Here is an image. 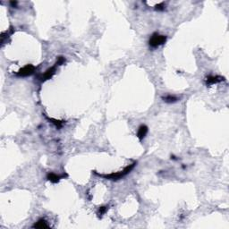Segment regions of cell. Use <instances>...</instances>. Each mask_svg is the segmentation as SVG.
Here are the masks:
<instances>
[{"label": "cell", "mask_w": 229, "mask_h": 229, "mask_svg": "<svg viewBox=\"0 0 229 229\" xmlns=\"http://www.w3.org/2000/svg\"><path fill=\"white\" fill-rule=\"evenodd\" d=\"M222 81H223V78L220 76H209V77H207L206 83H207V85H213V84L218 83Z\"/></svg>", "instance_id": "obj_5"}, {"label": "cell", "mask_w": 229, "mask_h": 229, "mask_svg": "<svg viewBox=\"0 0 229 229\" xmlns=\"http://www.w3.org/2000/svg\"><path fill=\"white\" fill-rule=\"evenodd\" d=\"M57 66L56 64V66H53V67H51V68H49L48 69L47 71H46V73H44V74H42L41 75V77H40V81H42V82H44V81H47V80H49L54 74H55V73H56V66Z\"/></svg>", "instance_id": "obj_4"}, {"label": "cell", "mask_w": 229, "mask_h": 229, "mask_svg": "<svg viewBox=\"0 0 229 229\" xmlns=\"http://www.w3.org/2000/svg\"><path fill=\"white\" fill-rule=\"evenodd\" d=\"M33 227H36V228H47V227H49V225H48V222L45 219L41 218L37 223H35Z\"/></svg>", "instance_id": "obj_8"}, {"label": "cell", "mask_w": 229, "mask_h": 229, "mask_svg": "<svg viewBox=\"0 0 229 229\" xmlns=\"http://www.w3.org/2000/svg\"><path fill=\"white\" fill-rule=\"evenodd\" d=\"M135 166V163L132 164L130 166H126L123 171H120V172H117V173H113V174H110V175H98L102 177H105V178H108V179H111V180H118V179H121L122 177L125 176L127 174H129L131 172V170Z\"/></svg>", "instance_id": "obj_1"}, {"label": "cell", "mask_w": 229, "mask_h": 229, "mask_svg": "<svg viewBox=\"0 0 229 229\" xmlns=\"http://www.w3.org/2000/svg\"><path fill=\"white\" fill-rule=\"evenodd\" d=\"M35 66H32V65H27L26 66L22 67L18 73H17V76H20V77H27V76H30L32 75L34 71H35Z\"/></svg>", "instance_id": "obj_3"}, {"label": "cell", "mask_w": 229, "mask_h": 229, "mask_svg": "<svg viewBox=\"0 0 229 229\" xmlns=\"http://www.w3.org/2000/svg\"><path fill=\"white\" fill-rule=\"evenodd\" d=\"M107 210H108V207H101V208H99V210H98V215L101 217V216H103V215L106 213Z\"/></svg>", "instance_id": "obj_10"}, {"label": "cell", "mask_w": 229, "mask_h": 229, "mask_svg": "<svg viewBox=\"0 0 229 229\" xmlns=\"http://www.w3.org/2000/svg\"><path fill=\"white\" fill-rule=\"evenodd\" d=\"M148 132V127L146 125H142V126H140V128H139V130H138V133H137V135H138V138L142 141L145 136H146V134H147Z\"/></svg>", "instance_id": "obj_7"}, {"label": "cell", "mask_w": 229, "mask_h": 229, "mask_svg": "<svg viewBox=\"0 0 229 229\" xmlns=\"http://www.w3.org/2000/svg\"><path fill=\"white\" fill-rule=\"evenodd\" d=\"M66 176H57L56 174H54V173H49V175H48V179H49L51 183H57V182H59L60 179H62L63 177H65Z\"/></svg>", "instance_id": "obj_6"}, {"label": "cell", "mask_w": 229, "mask_h": 229, "mask_svg": "<svg viewBox=\"0 0 229 229\" xmlns=\"http://www.w3.org/2000/svg\"><path fill=\"white\" fill-rule=\"evenodd\" d=\"M164 101L165 102H167V103H174V102H176L178 100V98L175 96H171V95H168L166 97H164L163 98Z\"/></svg>", "instance_id": "obj_9"}, {"label": "cell", "mask_w": 229, "mask_h": 229, "mask_svg": "<svg viewBox=\"0 0 229 229\" xmlns=\"http://www.w3.org/2000/svg\"><path fill=\"white\" fill-rule=\"evenodd\" d=\"M166 41V36L160 35L159 33H154L151 36V38L149 39V44L152 48H158V47L163 45Z\"/></svg>", "instance_id": "obj_2"}]
</instances>
